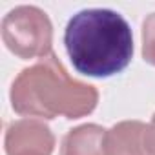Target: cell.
Segmentation results:
<instances>
[{
    "label": "cell",
    "instance_id": "obj_1",
    "mask_svg": "<svg viewBox=\"0 0 155 155\" xmlns=\"http://www.w3.org/2000/svg\"><path fill=\"white\" fill-rule=\"evenodd\" d=\"M64 44L73 68L88 77L120 73L133 55L131 28L111 9H82L64 31Z\"/></svg>",
    "mask_w": 155,
    "mask_h": 155
},
{
    "label": "cell",
    "instance_id": "obj_2",
    "mask_svg": "<svg viewBox=\"0 0 155 155\" xmlns=\"http://www.w3.org/2000/svg\"><path fill=\"white\" fill-rule=\"evenodd\" d=\"M99 93L93 86L71 79L55 53L26 68L13 82L11 102L17 113L29 117L79 119L95 110Z\"/></svg>",
    "mask_w": 155,
    "mask_h": 155
},
{
    "label": "cell",
    "instance_id": "obj_3",
    "mask_svg": "<svg viewBox=\"0 0 155 155\" xmlns=\"http://www.w3.org/2000/svg\"><path fill=\"white\" fill-rule=\"evenodd\" d=\"M2 38L9 51L20 58L48 57L51 51L53 28L48 15L35 6H18L2 20Z\"/></svg>",
    "mask_w": 155,
    "mask_h": 155
},
{
    "label": "cell",
    "instance_id": "obj_4",
    "mask_svg": "<svg viewBox=\"0 0 155 155\" xmlns=\"http://www.w3.org/2000/svg\"><path fill=\"white\" fill-rule=\"evenodd\" d=\"M55 137L40 120H17L8 128L6 151L8 155H51Z\"/></svg>",
    "mask_w": 155,
    "mask_h": 155
},
{
    "label": "cell",
    "instance_id": "obj_5",
    "mask_svg": "<svg viewBox=\"0 0 155 155\" xmlns=\"http://www.w3.org/2000/svg\"><path fill=\"white\" fill-rule=\"evenodd\" d=\"M106 155H155L148 144V126L124 120L106 133Z\"/></svg>",
    "mask_w": 155,
    "mask_h": 155
},
{
    "label": "cell",
    "instance_id": "obj_6",
    "mask_svg": "<svg viewBox=\"0 0 155 155\" xmlns=\"http://www.w3.org/2000/svg\"><path fill=\"white\" fill-rule=\"evenodd\" d=\"M106 133L97 124H82L69 130L62 140L60 155H106Z\"/></svg>",
    "mask_w": 155,
    "mask_h": 155
},
{
    "label": "cell",
    "instance_id": "obj_7",
    "mask_svg": "<svg viewBox=\"0 0 155 155\" xmlns=\"http://www.w3.org/2000/svg\"><path fill=\"white\" fill-rule=\"evenodd\" d=\"M142 55L146 62L155 66V13H151L142 24Z\"/></svg>",
    "mask_w": 155,
    "mask_h": 155
},
{
    "label": "cell",
    "instance_id": "obj_8",
    "mask_svg": "<svg viewBox=\"0 0 155 155\" xmlns=\"http://www.w3.org/2000/svg\"><path fill=\"white\" fill-rule=\"evenodd\" d=\"M148 144H150L151 151L155 153V115H153V119L148 126Z\"/></svg>",
    "mask_w": 155,
    "mask_h": 155
}]
</instances>
